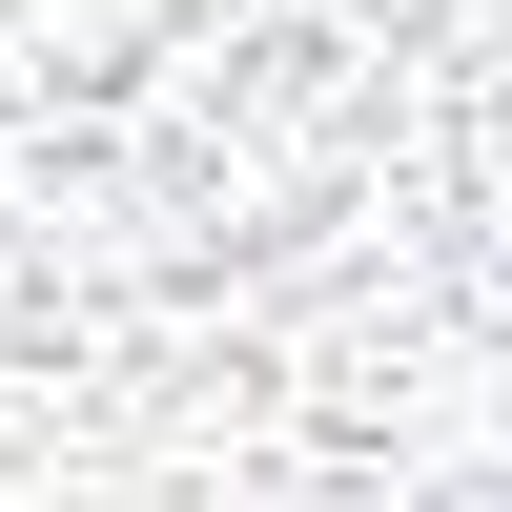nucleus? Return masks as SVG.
<instances>
[{"instance_id": "f257e3e1", "label": "nucleus", "mask_w": 512, "mask_h": 512, "mask_svg": "<svg viewBox=\"0 0 512 512\" xmlns=\"http://www.w3.org/2000/svg\"><path fill=\"white\" fill-rule=\"evenodd\" d=\"M0 512H512V0H0Z\"/></svg>"}]
</instances>
